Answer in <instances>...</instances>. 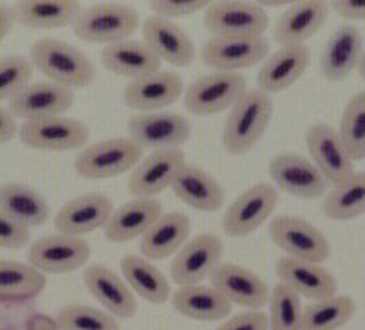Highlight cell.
I'll use <instances>...</instances> for the list:
<instances>
[{
	"instance_id": "cell-1",
	"label": "cell",
	"mask_w": 365,
	"mask_h": 330,
	"mask_svg": "<svg viewBox=\"0 0 365 330\" xmlns=\"http://www.w3.org/2000/svg\"><path fill=\"white\" fill-rule=\"evenodd\" d=\"M29 58L49 82L66 89H86L98 78V69L89 56L63 40L47 36L35 40Z\"/></svg>"
},
{
	"instance_id": "cell-2",
	"label": "cell",
	"mask_w": 365,
	"mask_h": 330,
	"mask_svg": "<svg viewBox=\"0 0 365 330\" xmlns=\"http://www.w3.org/2000/svg\"><path fill=\"white\" fill-rule=\"evenodd\" d=\"M273 100L260 89H248L230 109L222 127V147L232 156H245L259 144L273 117Z\"/></svg>"
},
{
	"instance_id": "cell-3",
	"label": "cell",
	"mask_w": 365,
	"mask_h": 330,
	"mask_svg": "<svg viewBox=\"0 0 365 330\" xmlns=\"http://www.w3.org/2000/svg\"><path fill=\"white\" fill-rule=\"evenodd\" d=\"M140 29V13L123 2H101L82 9L73 23L74 35L87 43H113L130 40Z\"/></svg>"
},
{
	"instance_id": "cell-4",
	"label": "cell",
	"mask_w": 365,
	"mask_h": 330,
	"mask_svg": "<svg viewBox=\"0 0 365 330\" xmlns=\"http://www.w3.org/2000/svg\"><path fill=\"white\" fill-rule=\"evenodd\" d=\"M143 150L130 137H109L78 151L76 174L87 181H106L133 171L143 159Z\"/></svg>"
},
{
	"instance_id": "cell-5",
	"label": "cell",
	"mask_w": 365,
	"mask_h": 330,
	"mask_svg": "<svg viewBox=\"0 0 365 330\" xmlns=\"http://www.w3.org/2000/svg\"><path fill=\"white\" fill-rule=\"evenodd\" d=\"M279 204V191L273 184L259 183L246 188L222 215V231L230 238H245L269 220Z\"/></svg>"
},
{
	"instance_id": "cell-6",
	"label": "cell",
	"mask_w": 365,
	"mask_h": 330,
	"mask_svg": "<svg viewBox=\"0 0 365 330\" xmlns=\"http://www.w3.org/2000/svg\"><path fill=\"white\" fill-rule=\"evenodd\" d=\"M272 242L284 255L297 260L324 264L331 255V245L326 235L295 215H279L269 222Z\"/></svg>"
},
{
	"instance_id": "cell-7",
	"label": "cell",
	"mask_w": 365,
	"mask_h": 330,
	"mask_svg": "<svg viewBox=\"0 0 365 330\" xmlns=\"http://www.w3.org/2000/svg\"><path fill=\"white\" fill-rule=\"evenodd\" d=\"M242 73H210L185 90V107L194 116H215L232 109L246 92Z\"/></svg>"
},
{
	"instance_id": "cell-8",
	"label": "cell",
	"mask_w": 365,
	"mask_h": 330,
	"mask_svg": "<svg viewBox=\"0 0 365 330\" xmlns=\"http://www.w3.org/2000/svg\"><path fill=\"white\" fill-rule=\"evenodd\" d=\"M268 56L266 36H212L201 50L205 65L215 73H241L264 63Z\"/></svg>"
},
{
	"instance_id": "cell-9",
	"label": "cell",
	"mask_w": 365,
	"mask_h": 330,
	"mask_svg": "<svg viewBox=\"0 0 365 330\" xmlns=\"http://www.w3.org/2000/svg\"><path fill=\"white\" fill-rule=\"evenodd\" d=\"M89 137L91 130L83 121L67 116L26 121L19 130L20 143L42 151L82 150Z\"/></svg>"
},
{
	"instance_id": "cell-10",
	"label": "cell",
	"mask_w": 365,
	"mask_h": 330,
	"mask_svg": "<svg viewBox=\"0 0 365 330\" xmlns=\"http://www.w3.org/2000/svg\"><path fill=\"white\" fill-rule=\"evenodd\" d=\"M91 245L86 238L63 233L43 235L29 247L28 260L43 275H67L87 267Z\"/></svg>"
},
{
	"instance_id": "cell-11",
	"label": "cell",
	"mask_w": 365,
	"mask_h": 330,
	"mask_svg": "<svg viewBox=\"0 0 365 330\" xmlns=\"http://www.w3.org/2000/svg\"><path fill=\"white\" fill-rule=\"evenodd\" d=\"M222 252L225 245L217 235L201 233L192 237L172 260L168 269L170 280L179 287L201 285L205 280H210L212 272L222 262Z\"/></svg>"
},
{
	"instance_id": "cell-12",
	"label": "cell",
	"mask_w": 365,
	"mask_h": 330,
	"mask_svg": "<svg viewBox=\"0 0 365 330\" xmlns=\"http://www.w3.org/2000/svg\"><path fill=\"white\" fill-rule=\"evenodd\" d=\"M128 137L141 150H179L192 136V124L181 114H138L127 124Z\"/></svg>"
},
{
	"instance_id": "cell-13",
	"label": "cell",
	"mask_w": 365,
	"mask_h": 330,
	"mask_svg": "<svg viewBox=\"0 0 365 330\" xmlns=\"http://www.w3.org/2000/svg\"><path fill=\"white\" fill-rule=\"evenodd\" d=\"M205 26L212 36H266L269 16L255 2L225 0L206 8Z\"/></svg>"
},
{
	"instance_id": "cell-14",
	"label": "cell",
	"mask_w": 365,
	"mask_h": 330,
	"mask_svg": "<svg viewBox=\"0 0 365 330\" xmlns=\"http://www.w3.org/2000/svg\"><path fill=\"white\" fill-rule=\"evenodd\" d=\"M269 177L282 191L292 197L313 201L327 193L329 183L322 171L307 157L295 151H282L269 161Z\"/></svg>"
},
{
	"instance_id": "cell-15",
	"label": "cell",
	"mask_w": 365,
	"mask_h": 330,
	"mask_svg": "<svg viewBox=\"0 0 365 330\" xmlns=\"http://www.w3.org/2000/svg\"><path fill=\"white\" fill-rule=\"evenodd\" d=\"M210 285L232 305H239L248 311H260L269 302V287L264 278L233 262H221L215 267L210 276Z\"/></svg>"
},
{
	"instance_id": "cell-16",
	"label": "cell",
	"mask_w": 365,
	"mask_h": 330,
	"mask_svg": "<svg viewBox=\"0 0 365 330\" xmlns=\"http://www.w3.org/2000/svg\"><path fill=\"white\" fill-rule=\"evenodd\" d=\"M185 164L187 159L182 150L150 151L128 175V191L136 198H155L172 188Z\"/></svg>"
},
{
	"instance_id": "cell-17",
	"label": "cell",
	"mask_w": 365,
	"mask_h": 330,
	"mask_svg": "<svg viewBox=\"0 0 365 330\" xmlns=\"http://www.w3.org/2000/svg\"><path fill=\"white\" fill-rule=\"evenodd\" d=\"M306 147L313 164L322 171L331 186L346 181L354 171V161L331 124H311L306 132Z\"/></svg>"
},
{
	"instance_id": "cell-18",
	"label": "cell",
	"mask_w": 365,
	"mask_h": 330,
	"mask_svg": "<svg viewBox=\"0 0 365 330\" xmlns=\"http://www.w3.org/2000/svg\"><path fill=\"white\" fill-rule=\"evenodd\" d=\"M185 92L182 78L174 70H158L143 78L133 80L125 87L123 101L128 109L141 114L161 112L174 105Z\"/></svg>"
},
{
	"instance_id": "cell-19",
	"label": "cell",
	"mask_w": 365,
	"mask_h": 330,
	"mask_svg": "<svg viewBox=\"0 0 365 330\" xmlns=\"http://www.w3.org/2000/svg\"><path fill=\"white\" fill-rule=\"evenodd\" d=\"M9 112L16 119L35 121L63 116L74 105V92L53 82H31L8 101Z\"/></svg>"
},
{
	"instance_id": "cell-20",
	"label": "cell",
	"mask_w": 365,
	"mask_h": 330,
	"mask_svg": "<svg viewBox=\"0 0 365 330\" xmlns=\"http://www.w3.org/2000/svg\"><path fill=\"white\" fill-rule=\"evenodd\" d=\"M114 206L107 195L91 191L67 201L53 218L55 230L71 237H83L87 233L106 228Z\"/></svg>"
},
{
	"instance_id": "cell-21",
	"label": "cell",
	"mask_w": 365,
	"mask_h": 330,
	"mask_svg": "<svg viewBox=\"0 0 365 330\" xmlns=\"http://www.w3.org/2000/svg\"><path fill=\"white\" fill-rule=\"evenodd\" d=\"M83 284L100 307L118 319H128L136 314V296L123 276L106 264H91L83 269Z\"/></svg>"
},
{
	"instance_id": "cell-22",
	"label": "cell",
	"mask_w": 365,
	"mask_h": 330,
	"mask_svg": "<svg viewBox=\"0 0 365 330\" xmlns=\"http://www.w3.org/2000/svg\"><path fill=\"white\" fill-rule=\"evenodd\" d=\"M280 284L292 289L300 298L319 302L338 294V282L322 264L282 257L275 265Z\"/></svg>"
},
{
	"instance_id": "cell-23",
	"label": "cell",
	"mask_w": 365,
	"mask_h": 330,
	"mask_svg": "<svg viewBox=\"0 0 365 330\" xmlns=\"http://www.w3.org/2000/svg\"><path fill=\"white\" fill-rule=\"evenodd\" d=\"M143 42L154 50L161 62L174 67H188L195 60V43L174 20L148 16L141 26Z\"/></svg>"
},
{
	"instance_id": "cell-24",
	"label": "cell",
	"mask_w": 365,
	"mask_h": 330,
	"mask_svg": "<svg viewBox=\"0 0 365 330\" xmlns=\"http://www.w3.org/2000/svg\"><path fill=\"white\" fill-rule=\"evenodd\" d=\"M331 6L320 0H304L295 2L277 20L273 28V40L280 47L306 46L309 38L326 26Z\"/></svg>"
},
{
	"instance_id": "cell-25",
	"label": "cell",
	"mask_w": 365,
	"mask_h": 330,
	"mask_svg": "<svg viewBox=\"0 0 365 330\" xmlns=\"http://www.w3.org/2000/svg\"><path fill=\"white\" fill-rule=\"evenodd\" d=\"M311 62L307 46H286L277 49L266 58L257 74V85L266 94H279L295 85Z\"/></svg>"
},
{
	"instance_id": "cell-26",
	"label": "cell",
	"mask_w": 365,
	"mask_h": 330,
	"mask_svg": "<svg viewBox=\"0 0 365 330\" xmlns=\"http://www.w3.org/2000/svg\"><path fill=\"white\" fill-rule=\"evenodd\" d=\"M364 35L354 23L333 31L320 58V69L327 82H342L353 70H358L364 55Z\"/></svg>"
},
{
	"instance_id": "cell-27",
	"label": "cell",
	"mask_w": 365,
	"mask_h": 330,
	"mask_svg": "<svg viewBox=\"0 0 365 330\" xmlns=\"http://www.w3.org/2000/svg\"><path fill=\"white\" fill-rule=\"evenodd\" d=\"M192 220L181 211L161 215L140 238V255L152 262L175 257L179 249L190 240Z\"/></svg>"
},
{
	"instance_id": "cell-28",
	"label": "cell",
	"mask_w": 365,
	"mask_h": 330,
	"mask_svg": "<svg viewBox=\"0 0 365 330\" xmlns=\"http://www.w3.org/2000/svg\"><path fill=\"white\" fill-rule=\"evenodd\" d=\"M175 197L202 213H214L225 206L226 191L214 175L194 163H187L172 184Z\"/></svg>"
},
{
	"instance_id": "cell-29",
	"label": "cell",
	"mask_w": 365,
	"mask_h": 330,
	"mask_svg": "<svg viewBox=\"0 0 365 330\" xmlns=\"http://www.w3.org/2000/svg\"><path fill=\"white\" fill-rule=\"evenodd\" d=\"M163 215V204L158 198H134L113 211L106 224V238L114 244L141 238L152 224Z\"/></svg>"
},
{
	"instance_id": "cell-30",
	"label": "cell",
	"mask_w": 365,
	"mask_h": 330,
	"mask_svg": "<svg viewBox=\"0 0 365 330\" xmlns=\"http://www.w3.org/2000/svg\"><path fill=\"white\" fill-rule=\"evenodd\" d=\"M101 63L109 73L127 80H138L161 70V60L143 40H125L101 50Z\"/></svg>"
},
{
	"instance_id": "cell-31",
	"label": "cell",
	"mask_w": 365,
	"mask_h": 330,
	"mask_svg": "<svg viewBox=\"0 0 365 330\" xmlns=\"http://www.w3.org/2000/svg\"><path fill=\"white\" fill-rule=\"evenodd\" d=\"M16 23L35 31L62 29L76 22L82 4L74 0H24L13 6Z\"/></svg>"
},
{
	"instance_id": "cell-32",
	"label": "cell",
	"mask_w": 365,
	"mask_h": 330,
	"mask_svg": "<svg viewBox=\"0 0 365 330\" xmlns=\"http://www.w3.org/2000/svg\"><path fill=\"white\" fill-rule=\"evenodd\" d=\"M175 312L195 321H225L232 312V303L212 285H188L172 292Z\"/></svg>"
},
{
	"instance_id": "cell-33",
	"label": "cell",
	"mask_w": 365,
	"mask_h": 330,
	"mask_svg": "<svg viewBox=\"0 0 365 330\" xmlns=\"http://www.w3.org/2000/svg\"><path fill=\"white\" fill-rule=\"evenodd\" d=\"M121 275L130 291L152 305H163L172 298V285L158 265L141 255H127L120 260Z\"/></svg>"
},
{
	"instance_id": "cell-34",
	"label": "cell",
	"mask_w": 365,
	"mask_h": 330,
	"mask_svg": "<svg viewBox=\"0 0 365 330\" xmlns=\"http://www.w3.org/2000/svg\"><path fill=\"white\" fill-rule=\"evenodd\" d=\"M0 210L28 228L43 225L51 217L46 197L33 186L22 183H6L0 186Z\"/></svg>"
},
{
	"instance_id": "cell-35",
	"label": "cell",
	"mask_w": 365,
	"mask_h": 330,
	"mask_svg": "<svg viewBox=\"0 0 365 330\" xmlns=\"http://www.w3.org/2000/svg\"><path fill=\"white\" fill-rule=\"evenodd\" d=\"M47 285L43 272L16 260L0 258V302H26L33 299Z\"/></svg>"
},
{
	"instance_id": "cell-36",
	"label": "cell",
	"mask_w": 365,
	"mask_h": 330,
	"mask_svg": "<svg viewBox=\"0 0 365 330\" xmlns=\"http://www.w3.org/2000/svg\"><path fill=\"white\" fill-rule=\"evenodd\" d=\"M322 211L331 220H353L365 215V171H353L324 195Z\"/></svg>"
},
{
	"instance_id": "cell-37",
	"label": "cell",
	"mask_w": 365,
	"mask_h": 330,
	"mask_svg": "<svg viewBox=\"0 0 365 330\" xmlns=\"http://www.w3.org/2000/svg\"><path fill=\"white\" fill-rule=\"evenodd\" d=\"M356 314V302L347 294L307 303L302 309V330H340Z\"/></svg>"
},
{
	"instance_id": "cell-38",
	"label": "cell",
	"mask_w": 365,
	"mask_h": 330,
	"mask_svg": "<svg viewBox=\"0 0 365 330\" xmlns=\"http://www.w3.org/2000/svg\"><path fill=\"white\" fill-rule=\"evenodd\" d=\"M338 136L342 139L344 147L349 151L351 159L356 161L365 159V90L354 94L347 101L344 109L340 124L336 129Z\"/></svg>"
},
{
	"instance_id": "cell-39",
	"label": "cell",
	"mask_w": 365,
	"mask_h": 330,
	"mask_svg": "<svg viewBox=\"0 0 365 330\" xmlns=\"http://www.w3.org/2000/svg\"><path fill=\"white\" fill-rule=\"evenodd\" d=\"M269 330H302V298L284 284L269 292Z\"/></svg>"
},
{
	"instance_id": "cell-40",
	"label": "cell",
	"mask_w": 365,
	"mask_h": 330,
	"mask_svg": "<svg viewBox=\"0 0 365 330\" xmlns=\"http://www.w3.org/2000/svg\"><path fill=\"white\" fill-rule=\"evenodd\" d=\"M60 330H121L120 319L91 305H67L56 314Z\"/></svg>"
},
{
	"instance_id": "cell-41",
	"label": "cell",
	"mask_w": 365,
	"mask_h": 330,
	"mask_svg": "<svg viewBox=\"0 0 365 330\" xmlns=\"http://www.w3.org/2000/svg\"><path fill=\"white\" fill-rule=\"evenodd\" d=\"M35 65L24 55H9L0 58V101H9L24 87L31 83Z\"/></svg>"
},
{
	"instance_id": "cell-42",
	"label": "cell",
	"mask_w": 365,
	"mask_h": 330,
	"mask_svg": "<svg viewBox=\"0 0 365 330\" xmlns=\"http://www.w3.org/2000/svg\"><path fill=\"white\" fill-rule=\"evenodd\" d=\"M210 4L212 2L208 0H154V2H148V8L155 16L174 20L195 15Z\"/></svg>"
},
{
	"instance_id": "cell-43",
	"label": "cell",
	"mask_w": 365,
	"mask_h": 330,
	"mask_svg": "<svg viewBox=\"0 0 365 330\" xmlns=\"http://www.w3.org/2000/svg\"><path fill=\"white\" fill-rule=\"evenodd\" d=\"M31 238V228L0 210V247L22 249Z\"/></svg>"
},
{
	"instance_id": "cell-44",
	"label": "cell",
	"mask_w": 365,
	"mask_h": 330,
	"mask_svg": "<svg viewBox=\"0 0 365 330\" xmlns=\"http://www.w3.org/2000/svg\"><path fill=\"white\" fill-rule=\"evenodd\" d=\"M217 330H269V319L262 311H246L225 319Z\"/></svg>"
},
{
	"instance_id": "cell-45",
	"label": "cell",
	"mask_w": 365,
	"mask_h": 330,
	"mask_svg": "<svg viewBox=\"0 0 365 330\" xmlns=\"http://www.w3.org/2000/svg\"><path fill=\"white\" fill-rule=\"evenodd\" d=\"M331 8L347 20H365V0H336Z\"/></svg>"
},
{
	"instance_id": "cell-46",
	"label": "cell",
	"mask_w": 365,
	"mask_h": 330,
	"mask_svg": "<svg viewBox=\"0 0 365 330\" xmlns=\"http://www.w3.org/2000/svg\"><path fill=\"white\" fill-rule=\"evenodd\" d=\"M19 130L20 127L16 123V117L8 109L0 107V144L15 139L19 136Z\"/></svg>"
},
{
	"instance_id": "cell-47",
	"label": "cell",
	"mask_w": 365,
	"mask_h": 330,
	"mask_svg": "<svg viewBox=\"0 0 365 330\" xmlns=\"http://www.w3.org/2000/svg\"><path fill=\"white\" fill-rule=\"evenodd\" d=\"M15 23L16 20L15 13H13V6L0 4V43L4 42L6 36L9 35V31H11Z\"/></svg>"
},
{
	"instance_id": "cell-48",
	"label": "cell",
	"mask_w": 365,
	"mask_h": 330,
	"mask_svg": "<svg viewBox=\"0 0 365 330\" xmlns=\"http://www.w3.org/2000/svg\"><path fill=\"white\" fill-rule=\"evenodd\" d=\"M28 330H60L56 319L47 314H35L28 323Z\"/></svg>"
},
{
	"instance_id": "cell-49",
	"label": "cell",
	"mask_w": 365,
	"mask_h": 330,
	"mask_svg": "<svg viewBox=\"0 0 365 330\" xmlns=\"http://www.w3.org/2000/svg\"><path fill=\"white\" fill-rule=\"evenodd\" d=\"M358 73H360V76L364 78V82H365V50H364V55H361L360 65H358Z\"/></svg>"
},
{
	"instance_id": "cell-50",
	"label": "cell",
	"mask_w": 365,
	"mask_h": 330,
	"mask_svg": "<svg viewBox=\"0 0 365 330\" xmlns=\"http://www.w3.org/2000/svg\"><path fill=\"white\" fill-rule=\"evenodd\" d=\"M0 330H6V329H0Z\"/></svg>"
}]
</instances>
